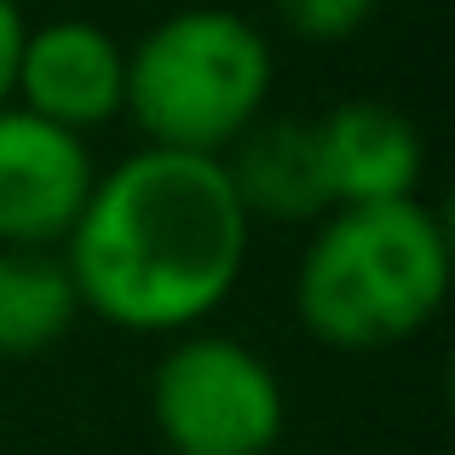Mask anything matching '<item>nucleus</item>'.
Instances as JSON below:
<instances>
[{"instance_id": "obj_11", "label": "nucleus", "mask_w": 455, "mask_h": 455, "mask_svg": "<svg viewBox=\"0 0 455 455\" xmlns=\"http://www.w3.org/2000/svg\"><path fill=\"white\" fill-rule=\"evenodd\" d=\"M23 35H29V23H23L18 0H0V110L12 104V87H18V52H23Z\"/></svg>"}, {"instance_id": "obj_9", "label": "nucleus", "mask_w": 455, "mask_h": 455, "mask_svg": "<svg viewBox=\"0 0 455 455\" xmlns=\"http://www.w3.org/2000/svg\"><path fill=\"white\" fill-rule=\"evenodd\" d=\"M81 323V294L58 248H0V357L52 352Z\"/></svg>"}, {"instance_id": "obj_10", "label": "nucleus", "mask_w": 455, "mask_h": 455, "mask_svg": "<svg viewBox=\"0 0 455 455\" xmlns=\"http://www.w3.org/2000/svg\"><path fill=\"white\" fill-rule=\"evenodd\" d=\"M271 12H277V23L289 35L329 46V41H346V35L363 29L375 0H271Z\"/></svg>"}, {"instance_id": "obj_7", "label": "nucleus", "mask_w": 455, "mask_h": 455, "mask_svg": "<svg viewBox=\"0 0 455 455\" xmlns=\"http://www.w3.org/2000/svg\"><path fill=\"white\" fill-rule=\"evenodd\" d=\"M317 162L329 185V208L363 202H403L427 173V139L398 104L387 99H346L311 122Z\"/></svg>"}, {"instance_id": "obj_4", "label": "nucleus", "mask_w": 455, "mask_h": 455, "mask_svg": "<svg viewBox=\"0 0 455 455\" xmlns=\"http://www.w3.org/2000/svg\"><path fill=\"white\" fill-rule=\"evenodd\" d=\"M150 421L173 455H271L289 427V392L248 340L190 329L150 375Z\"/></svg>"}, {"instance_id": "obj_8", "label": "nucleus", "mask_w": 455, "mask_h": 455, "mask_svg": "<svg viewBox=\"0 0 455 455\" xmlns=\"http://www.w3.org/2000/svg\"><path fill=\"white\" fill-rule=\"evenodd\" d=\"M248 220L317 225L329 213V185L317 162V133L300 116H259L231 150L220 156Z\"/></svg>"}, {"instance_id": "obj_3", "label": "nucleus", "mask_w": 455, "mask_h": 455, "mask_svg": "<svg viewBox=\"0 0 455 455\" xmlns=\"http://www.w3.org/2000/svg\"><path fill=\"white\" fill-rule=\"evenodd\" d=\"M277 52L231 6H179L127 46L122 116L156 150L225 156L266 116Z\"/></svg>"}, {"instance_id": "obj_1", "label": "nucleus", "mask_w": 455, "mask_h": 455, "mask_svg": "<svg viewBox=\"0 0 455 455\" xmlns=\"http://www.w3.org/2000/svg\"><path fill=\"white\" fill-rule=\"evenodd\" d=\"M254 220L220 156L139 145L92 179L64 236L81 311L127 334H190L231 300L248 266Z\"/></svg>"}, {"instance_id": "obj_5", "label": "nucleus", "mask_w": 455, "mask_h": 455, "mask_svg": "<svg viewBox=\"0 0 455 455\" xmlns=\"http://www.w3.org/2000/svg\"><path fill=\"white\" fill-rule=\"evenodd\" d=\"M87 139L6 104L0 110V248H64L92 196Z\"/></svg>"}, {"instance_id": "obj_2", "label": "nucleus", "mask_w": 455, "mask_h": 455, "mask_svg": "<svg viewBox=\"0 0 455 455\" xmlns=\"http://www.w3.org/2000/svg\"><path fill=\"white\" fill-rule=\"evenodd\" d=\"M450 294V231L421 196L329 208L294 266V317L334 352H387Z\"/></svg>"}, {"instance_id": "obj_6", "label": "nucleus", "mask_w": 455, "mask_h": 455, "mask_svg": "<svg viewBox=\"0 0 455 455\" xmlns=\"http://www.w3.org/2000/svg\"><path fill=\"white\" fill-rule=\"evenodd\" d=\"M127 99V46L87 18H52L23 35L12 104L64 133L87 139L116 122Z\"/></svg>"}]
</instances>
